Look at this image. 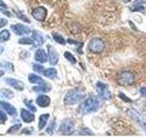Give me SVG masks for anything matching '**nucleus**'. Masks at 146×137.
Segmentation results:
<instances>
[{
  "label": "nucleus",
  "instance_id": "nucleus-37",
  "mask_svg": "<svg viewBox=\"0 0 146 137\" xmlns=\"http://www.w3.org/2000/svg\"><path fill=\"white\" fill-rule=\"evenodd\" d=\"M0 11H1L3 14H5L6 16H7V17H11V13L9 11H7V10H5V9H0Z\"/></svg>",
  "mask_w": 146,
  "mask_h": 137
},
{
  "label": "nucleus",
  "instance_id": "nucleus-23",
  "mask_svg": "<svg viewBox=\"0 0 146 137\" xmlns=\"http://www.w3.org/2000/svg\"><path fill=\"white\" fill-rule=\"evenodd\" d=\"M0 95L2 96L4 98H8V99H12L13 96H14V93L12 92L11 90H6V89H2L0 90Z\"/></svg>",
  "mask_w": 146,
  "mask_h": 137
},
{
  "label": "nucleus",
  "instance_id": "nucleus-15",
  "mask_svg": "<svg viewBox=\"0 0 146 137\" xmlns=\"http://www.w3.org/2000/svg\"><path fill=\"white\" fill-rule=\"evenodd\" d=\"M35 61L40 63H45L48 61V55L46 53V51L42 49H39L36 51L35 54Z\"/></svg>",
  "mask_w": 146,
  "mask_h": 137
},
{
  "label": "nucleus",
  "instance_id": "nucleus-39",
  "mask_svg": "<svg viewBox=\"0 0 146 137\" xmlns=\"http://www.w3.org/2000/svg\"><path fill=\"white\" fill-rule=\"evenodd\" d=\"M0 7H4V8H7V6L2 1V0H0Z\"/></svg>",
  "mask_w": 146,
  "mask_h": 137
},
{
  "label": "nucleus",
  "instance_id": "nucleus-5",
  "mask_svg": "<svg viewBox=\"0 0 146 137\" xmlns=\"http://www.w3.org/2000/svg\"><path fill=\"white\" fill-rule=\"evenodd\" d=\"M127 114L132 119V120L135 121L137 123H139V125L143 128V131L146 132V119L143 115H141L135 109H132V108L128 110Z\"/></svg>",
  "mask_w": 146,
  "mask_h": 137
},
{
  "label": "nucleus",
  "instance_id": "nucleus-26",
  "mask_svg": "<svg viewBox=\"0 0 146 137\" xmlns=\"http://www.w3.org/2000/svg\"><path fill=\"white\" fill-rule=\"evenodd\" d=\"M18 43L19 44H26V45H34L33 39H29V38H22L18 40Z\"/></svg>",
  "mask_w": 146,
  "mask_h": 137
},
{
  "label": "nucleus",
  "instance_id": "nucleus-11",
  "mask_svg": "<svg viewBox=\"0 0 146 137\" xmlns=\"http://www.w3.org/2000/svg\"><path fill=\"white\" fill-rule=\"evenodd\" d=\"M36 102L39 107H42V108L48 107L50 104V98L48 95L41 94L38 96V98L36 99Z\"/></svg>",
  "mask_w": 146,
  "mask_h": 137
},
{
  "label": "nucleus",
  "instance_id": "nucleus-35",
  "mask_svg": "<svg viewBox=\"0 0 146 137\" xmlns=\"http://www.w3.org/2000/svg\"><path fill=\"white\" fill-rule=\"evenodd\" d=\"M7 24V19H5V18H2V17H0V29L3 27H5Z\"/></svg>",
  "mask_w": 146,
  "mask_h": 137
},
{
  "label": "nucleus",
  "instance_id": "nucleus-13",
  "mask_svg": "<svg viewBox=\"0 0 146 137\" xmlns=\"http://www.w3.org/2000/svg\"><path fill=\"white\" fill-rule=\"evenodd\" d=\"M0 107H1L3 110H5L9 115L17 116V110L15 107L12 106L10 103H7L6 102H0Z\"/></svg>",
  "mask_w": 146,
  "mask_h": 137
},
{
  "label": "nucleus",
  "instance_id": "nucleus-31",
  "mask_svg": "<svg viewBox=\"0 0 146 137\" xmlns=\"http://www.w3.org/2000/svg\"><path fill=\"white\" fill-rule=\"evenodd\" d=\"M20 127H21V124H16V125H13L12 127H10V129H9V130L7 131V132H8V134H12L13 132H15V131H17V129H19Z\"/></svg>",
  "mask_w": 146,
  "mask_h": 137
},
{
  "label": "nucleus",
  "instance_id": "nucleus-30",
  "mask_svg": "<svg viewBox=\"0 0 146 137\" xmlns=\"http://www.w3.org/2000/svg\"><path fill=\"white\" fill-rule=\"evenodd\" d=\"M43 68H44V67L41 66V65H38V64H34V65H33V70L35 71H36V72L43 71Z\"/></svg>",
  "mask_w": 146,
  "mask_h": 137
},
{
  "label": "nucleus",
  "instance_id": "nucleus-2",
  "mask_svg": "<svg viewBox=\"0 0 146 137\" xmlns=\"http://www.w3.org/2000/svg\"><path fill=\"white\" fill-rule=\"evenodd\" d=\"M84 98V94L81 90L74 89L68 91L64 98V102L66 105H73L78 102H80Z\"/></svg>",
  "mask_w": 146,
  "mask_h": 137
},
{
  "label": "nucleus",
  "instance_id": "nucleus-21",
  "mask_svg": "<svg viewBox=\"0 0 146 137\" xmlns=\"http://www.w3.org/2000/svg\"><path fill=\"white\" fill-rule=\"evenodd\" d=\"M52 37H53L54 40L56 41L57 43L61 44V45H65V44H66V40H65V39H64L60 34L57 33V32H53V33H52Z\"/></svg>",
  "mask_w": 146,
  "mask_h": 137
},
{
  "label": "nucleus",
  "instance_id": "nucleus-16",
  "mask_svg": "<svg viewBox=\"0 0 146 137\" xmlns=\"http://www.w3.org/2000/svg\"><path fill=\"white\" fill-rule=\"evenodd\" d=\"M33 90L36 92H48L51 90V85L47 81H43L42 83L38 84V86L34 87Z\"/></svg>",
  "mask_w": 146,
  "mask_h": 137
},
{
  "label": "nucleus",
  "instance_id": "nucleus-41",
  "mask_svg": "<svg viewBox=\"0 0 146 137\" xmlns=\"http://www.w3.org/2000/svg\"><path fill=\"white\" fill-rule=\"evenodd\" d=\"M3 75H4V71L0 70V77H2Z\"/></svg>",
  "mask_w": 146,
  "mask_h": 137
},
{
  "label": "nucleus",
  "instance_id": "nucleus-19",
  "mask_svg": "<svg viewBox=\"0 0 146 137\" xmlns=\"http://www.w3.org/2000/svg\"><path fill=\"white\" fill-rule=\"evenodd\" d=\"M48 118H49V114L48 113H46V114H42V115H40L39 121H38V129L39 130L44 129V127L46 126V124H47V122H48Z\"/></svg>",
  "mask_w": 146,
  "mask_h": 137
},
{
  "label": "nucleus",
  "instance_id": "nucleus-18",
  "mask_svg": "<svg viewBox=\"0 0 146 137\" xmlns=\"http://www.w3.org/2000/svg\"><path fill=\"white\" fill-rule=\"evenodd\" d=\"M43 74L45 77H47L48 78V79H56L57 78V75H58V73H57V70H55L54 68H47L46 70L43 71Z\"/></svg>",
  "mask_w": 146,
  "mask_h": 137
},
{
  "label": "nucleus",
  "instance_id": "nucleus-4",
  "mask_svg": "<svg viewBox=\"0 0 146 137\" xmlns=\"http://www.w3.org/2000/svg\"><path fill=\"white\" fill-rule=\"evenodd\" d=\"M135 80V76L132 72L131 71H122L121 72L118 76L117 79V83L121 86H131L133 84Z\"/></svg>",
  "mask_w": 146,
  "mask_h": 137
},
{
  "label": "nucleus",
  "instance_id": "nucleus-40",
  "mask_svg": "<svg viewBox=\"0 0 146 137\" xmlns=\"http://www.w3.org/2000/svg\"><path fill=\"white\" fill-rule=\"evenodd\" d=\"M4 49H5V48L3 47V46H0V54H2V53H3Z\"/></svg>",
  "mask_w": 146,
  "mask_h": 137
},
{
  "label": "nucleus",
  "instance_id": "nucleus-25",
  "mask_svg": "<svg viewBox=\"0 0 146 137\" xmlns=\"http://www.w3.org/2000/svg\"><path fill=\"white\" fill-rule=\"evenodd\" d=\"M64 57H65L68 61L71 62V63H73V64H75V63L77 62L75 57L73 56V55H72L70 52H68V51H66L65 53H64Z\"/></svg>",
  "mask_w": 146,
  "mask_h": 137
},
{
  "label": "nucleus",
  "instance_id": "nucleus-24",
  "mask_svg": "<svg viewBox=\"0 0 146 137\" xmlns=\"http://www.w3.org/2000/svg\"><path fill=\"white\" fill-rule=\"evenodd\" d=\"M140 1V0H136V1H135V3H134V6L133 7H131V11H136V10H143V9H144V7H143V6H141V4H143V3H141V2H139Z\"/></svg>",
  "mask_w": 146,
  "mask_h": 137
},
{
  "label": "nucleus",
  "instance_id": "nucleus-6",
  "mask_svg": "<svg viewBox=\"0 0 146 137\" xmlns=\"http://www.w3.org/2000/svg\"><path fill=\"white\" fill-rule=\"evenodd\" d=\"M59 131L62 132L64 135H70L74 132V123L70 119H65L63 120L59 126Z\"/></svg>",
  "mask_w": 146,
  "mask_h": 137
},
{
  "label": "nucleus",
  "instance_id": "nucleus-38",
  "mask_svg": "<svg viewBox=\"0 0 146 137\" xmlns=\"http://www.w3.org/2000/svg\"><path fill=\"white\" fill-rule=\"evenodd\" d=\"M31 132H32V130H29V128H27V129L22 131V134H31Z\"/></svg>",
  "mask_w": 146,
  "mask_h": 137
},
{
  "label": "nucleus",
  "instance_id": "nucleus-9",
  "mask_svg": "<svg viewBox=\"0 0 146 137\" xmlns=\"http://www.w3.org/2000/svg\"><path fill=\"white\" fill-rule=\"evenodd\" d=\"M11 29L14 31V33L18 35V36H24V35H29L31 33V30L27 27L22 25V24H17V25H12Z\"/></svg>",
  "mask_w": 146,
  "mask_h": 137
},
{
  "label": "nucleus",
  "instance_id": "nucleus-29",
  "mask_svg": "<svg viewBox=\"0 0 146 137\" xmlns=\"http://www.w3.org/2000/svg\"><path fill=\"white\" fill-rule=\"evenodd\" d=\"M54 127H55V121H52L49 123L48 127L47 128V132L48 134H54Z\"/></svg>",
  "mask_w": 146,
  "mask_h": 137
},
{
  "label": "nucleus",
  "instance_id": "nucleus-28",
  "mask_svg": "<svg viewBox=\"0 0 146 137\" xmlns=\"http://www.w3.org/2000/svg\"><path fill=\"white\" fill-rule=\"evenodd\" d=\"M16 15H17V18H19V19L23 20L24 22H27V23H29V22H30V20L29 19V18H27L25 15H23V14L20 13V12H16Z\"/></svg>",
  "mask_w": 146,
  "mask_h": 137
},
{
  "label": "nucleus",
  "instance_id": "nucleus-34",
  "mask_svg": "<svg viewBox=\"0 0 146 137\" xmlns=\"http://www.w3.org/2000/svg\"><path fill=\"white\" fill-rule=\"evenodd\" d=\"M0 66H1V67L4 66L5 68H7V70H11V68H9L8 66H13V65H12V64H10V63L7 62V61H3V62L0 63Z\"/></svg>",
  "mask_w": 146,
  "mask_h": 137
},
{
  "label": "nucleus",
  "instance_id": "nucleus-12",
  "mask_svg": "<svg viewBox=\"0 0 146 137\" xmlns=\"http://www.w3.org/2000/svg\"><path fill=\"white\" fill-rule=\"evenodd\" d=\"M20 116L23 122H25L27 123H29L31 122H33L35 120V115L33 113H31L30 111H27L25 109H21V113Z\"/></svg>",
  "mask_w": 146,
  "mask_h": 137
},
{
  "label": "nucleus",
  "instance_id": "nucleus-32",
  "mask_svg": "<svg viewBox=\"0 0 146 137\" xmlns=\"http://www.w3.org/2000/svg\"><path fill=\"white\" fill-rule=\"evenodd\" d=\"M7 120V117L6 115V113L2 111H0V122H5Z\"/></svg>",
  "mask_w": 146,
  "mask_h": 137
},
{
  "label": "nucleus",
  "instance_id": "nucleus-3",
  "mask_svg": "<svg viewBox=\"0 0 146 137\" xmlns=\"http://www.w3.org/2000/svg\"><path fill=\"white\" fill-rule=\"evenodd\" d=\"M105 49V42L100 38H95L91 39L88 44L89 51L94 54H100Z\"/></svg>",
  "mask_w": 146,
  "mask_h": 137
},
{
  "label": "nucleus",
  "instance_id": "nucleus-42",
  "mask_svg": "<svg viewBox=\"0 0 146 137\" xmlns=\"http://www.w3.org/2000/svg\"><path fill=\"white\" fill-rule=\"evenodd\" d=\"M145 110H146V105H145Z\"/></svg>",
  "mask_w": 146,
  "mask_h": 137
},
{
  "label": "nucleus",
  "instance_id": "nucleus-7",
  "mask_svg": "<svg viewBox=\"0 0 146 137\" xmlns=\"http://www.w3.org/2000/svg\"><path fill=\"white\" fill-rule=\"evenodd\" d=\"M96 87H97V90L99 94L100 95V97L102 99L110 100L111 98V91L109 90L106 84H104L100 81H98L97 84H96Z\"/></svg>",
  "mask_w": 146,
  "mask_h": 137
},
{
  "label": "nucleus",
  "instance_id": "nucleus-10",
  "mask_svg": "<svg viewBox=\"0 0 146 137\" xmlns=\"http://www.w3.org/2000/svg\"><path fill=\"white\" fill-rule=\"evenodd\" d=\"M48 57H49V63L51 65H56L58 61V54L56 51L52 46H48Z\"/></svg>",
  "mask_w": 146,
  "mask_h": 137
},
{
  "label": "nucleus",
  "instance_id": "nucleus-22",
  "mask_svg": "<svg viewBox=\"0 0 146 137\" xmlns=\"http://www.w3.org/2000/svg\"><path fill=\"white\" fill-rule=\"evenodd\" d=\"M9 39H10V33L7 29H4L0 32V43L6 42Z\"/></svg>",
  "mask_w": 146,
  "mask_h": 137
},
{
  "label": "nucleus",
  "instance_id": "nucleus-8",
  "mask_svg": "<svg viewBox=\"0 0 146 137\" xmlns=\"http://www.w3.org/2000/svg\"><path fill=\"white\" fill-rule=\"evenodd\" d=\"M47 9L43 7H38L33 9L32 11V17L38 21H44L46 17H47Z\"/></svg>",
  "mask_w": 146,
  "mask_h": 137
},
{
  "label": "nucleus",
  "instance_id": "nucleus-14",
  "mask_svg": "<svg viewBox=\"0 0 146 137\" xmlns=\"http://www.w3.org/2000/svg\"><path fill=\"white\" fill-rule=\"evenodd\" d=\"M7 83L8 85H10L13 88H15L16 90H24V83L21 82L20 80H15V79H12V78H8V79L6 80Z\"/></svg>",
  "mask_w": 146,
  "mask_h": 137
},
{
  "label": "nucleus",
  "instance_id": "nucleus-36",
  "mask_svg": "<svg viewBox=\"0 0 146 137\" xmlns=\"http://www.w3.org/2000/svg\"><path fill=\"white\" fill-rule=\"evenodd\" d=\"M140 93L143 96H146V87H143L140 89Z\"/></svg>",
  "mask_w": 146,
  "mask_h": 137
},
{
  "label": "nucleus",
  "instance_id": "nucleus-20",
  "mask_svg": "<svg viewBox=\"0 0 146 137\" xmlns=\"http://www.w3.org/2000/svg\"><path fill=\"white\" fill-rule=\"evenodd\" d=\"M29 80L30 83H34V84H40V83H42L43 82V80H42V78L38 76V75H35V74H29Z\"/></svg>",
  "mask_w": 146,
  "mask_h": 137
},
{
  "label": "nucleus",
  "instance_id": "nucleus-17",
  "mask_svg": "<svg viewBox=\"0 0 146 137\" xmlns=\"http://www.w3.org/2000/svg\"><path fill=\"white\" fill-rule=\"evenodd\" d=\"M32 39H33L34 46H41L43 45L45 42V39L42 36H41L38 32H33V35H32Z\"/></svg>",
  "mask_w": 146,
  "mask_h": 137
},
{
  "label": "nucleus",
  "instance_id": "nucleus-27",
  "mask_svg": "<svg viewBox=\"0 0 146 137\" xmlns=\"http://www.w3.org/2000/svg\"><path fill=\"white\" fill-rule=\"evenodd\" d=\"M24 103L26 104V106L29 109L30 112H36V108L32 104V100H24Z\"/></svg>",
  "mask_w": 146,
  "mask_h": 137
},
{
  "label": "nucleus",
  "instance_id": "nucleus-1",
  "mask_svg": "<svg viewBox=\"0 0 146 137\" xmlns=\"http://www.w3.org/2000/svg\"><path fill=\"white\" fill-rule=\"evenodd\" d=\"M100 108V102L98 99L94 97H89L87 98L82 104L80 105V111L81 114H89L91 112H96Z\"/></svg>",
  "mask_w": 146,
  "mask_h": 137
},
{
  "label": "nucleus",
  "instance_id": "nucleus-33",
  "mask_svg": "<svg viewBox=\"0 0 146 137\" xmlns=\"http://www.w3.org/2000/svg\"><path fill=\"white\" fill-rule=\"evenodd\" d=\"M119 97H120L121 100H124V102H131V100L128 98L127 96H125L122 92H120V93H119Z\"/></svg>",
  "mask_w": 146,
  "mask_h": 137
}]
</instances>
